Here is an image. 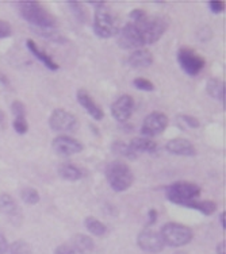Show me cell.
I'll use <instances>...</instances> for the list:
<instances>
[{
	"mask_svg": "<svg viewBox=\"0 0 226 254\" xmlns=\"http://www.w3.org/2000/svg\"><path fill=\"white\" fill-rule=\"evenodd\" d=\"M68 7L71 8L72 14H74V16L79 23H84L87 20V14H85V10H84L81 3H74V1H71V3H68Z\"/></svg>",
	"mask_w": 226,
	"mask_h": 254,
	"instance_id": "f1b7e54d",
	"label": "cell"
},
{
	"mask_svg": "<svg viewBox=\"0 0 226 254\" xmlns=\"http://www.w3.org/2000/svg\"><path fill=\"white\" fill-rule=\"evenodd\" d=\"M206 91L209 96L221 102L225 106V81L220 78H210L206 84Z\"/></svg>",
	"mask_w": 226,
	"mask_h": 254,
	"instance_id": "ffe728a7",
	"label": "cell"
},
{
	"mask_svg": "<svg viewBox=\"0 0 226 254\" xmlns=\"http://www.w3.org/2000/svg\"><path fill=\"white\" fill-rule=\"evenodd\" d=\"M35 34H38L40 37H42L44 39H48V41H52L54 44L64 45L68 42V39L65 38L64 35L61 34L60 31H57L56 29H34Z\"/></svg>",
	"mask_w": 226,
	"mask_h": 254,
	"instance_id": "484cf974",
	"label": "cell"
},
{
	"mask_svg": "<svg viewBox=\"0 0 226 254\" xmlns=\"http://www.w3.org/2000/svg\"><path fill=\"white\" fill-rule=\"evenodd\" d=\"M12 127H14L15 132H18L20 135H23V134L29 131V123H27L26 119H14Z\"/></svg>",
	"mask_w": 226,
	"mask_h": 254,
	"instance_id": "d6a6232c",
	"label": "cell"
},
{
	"mask_svg": "<svg viewBox=\"0 0 226 254\" xmlns=\"http://www.w3.org/2000/svg\"><path fill=\"white\" fill-rule=\"evenodd\" d=\"M0 212L7 216L15 225H16V220L22 218V211H20L19 205L15 201L14 197L7 192L0 193Z\"/></svg>",
	"mask_w": 226,
	"mask_h": 254,
	"instance_id": "2e32d148",
	"label": "cell"
},
{
	"mask_svg": "<svg viewBox=\"0 0 226 254\" xmlns=\"http://www.w3.org/2000/svg\"><path fill=\"white\" fill-rule=\"evenodd\" d=\"M54 254H84L77 248H75L72 244H63L56 248Z\"/></svg>",
	"mask_w": 226,
	"mask_h": 254,
	"instance_id": "1f68e13d",
	"label": "cell"
},
{
	"mask_svg": "<svg viewBox=\"0 0 226 254\" xmlns=\"http://www.w3.org/2000/svg\"><path fill=\"white\" fill-rule=\"evenodd\" d=\"M104 175L111 190L115 192H125L133 186L134 175L126 162L119 160L108 162L104 169Z\"/></svg>",
	"mask_w": 226,
	"mask_h": 254,
	"instance_id": "277c9868",
	"label": "cell"
},
{
	"mask_svg": "<svg viewBox=\"0 0 226 254\" xmlns=\"http://www.w3.org/2000/svg\"><path fill=\"white\" fill-rule=\"evenodd\" d=\"M209 8H210L213 14H221L225 10V3L224 1H210Z\"/></svg>",
	"mask_w": 226,
	"mask_h": 254,
	"instance_id": "d590c367",
	"label": "cell"
},
{
	"mask_svg": "<svg viewBox=\"0 0 226 254\" xmlns=\"http://www.w3.org/2000/svg\"><path fill=\"white\" fill-rule=\"evenodd\" d=\"M128 63L132 68H148V66H151L153 64V54L152 52H149L148 49H144V48L143 49L133 50V53L129 56Z\"/></svg>",
	"mask_w": 226,
	"mask_h": 254,
	"instance_id": "ac0fdd59",
	"label": "cell"
},
{
	"mask_svg": "<svg viewBox=\"0 0 226 254\" xmlns=\"http://www.w3.org/2000/svg\"><path fill=\"white\" fill-rule=\"evenodd\" d=\"M57 173L61 179L67 181H79L83 177L87 176V171L80 168V166L75 165L72 162H64L59 166Z\"/></svg>",
	"mask_w": 226,
	"mask_h": 254,
	"instance_id": "e0dca14e",
	"label": "cell"
},
{
	"mask_svg": "<svg viewBox=\"0 0 226 254\" xmlns=\"http://www.w3.org/2000/svg\"><path fill=\"white\" fill-rule=\"evenodd\" d=\"M10 254H33L31 246H30L26 241H15L14 244L10 245V249H8Z\"/></svg>",
	"mask_w": 226,
	"mask_h": 254,
	"instance_id": "83f0119b",
	"label": "cell"
},
{
	"mask_svg": "<svg viewBox=\"0 0 226 254\" xmlns=\"http://www.w3.org/2000/svg\"><path fill=\"white\" fill-rule=\"evenodd\" d=\"M20 199L23 200V203L29 205H34L37 203H40L41 200V196H40V192L34 188H23V190H20Z\"/></svg>",
	"mask_w": 226,
	"mask_h": 254,
	"instance_id": "4316f807",
	"label": "cell"
},
{
	"mask_svg": "<svg viewBox=\"0 0 226 254\" xmlns=\"http://www.w3.org/2000/svg\"><path fill=\"white\" fill-rule=\"evenodd\" d=\"M52 149L59 156L69 157L83 152L84 145L80 141H77L76 138L69 137V135H59L52 142Z\"/></svg>",
	"mask_w": 226,
	"mask_h": 254,
	"instance_id": "7c38bea8",
	"label": "cell"
},
{
	"mask_svg": "<svg viewBox=\"0 0 226 254\" xmlns=\"http://www.w3.org/2000/svg\"><path fill=\"white\" fill-rule=\"evenodd\" d=\"M5 126V114L0 110V128Z\"/></svg>",
	"mask_w": 226,
	"mask_h": 254,
	"instance_id": "60d3db41",
	"label": "cell"
},
{
	"mask_svg": "<svg viewBox=\"0 0 226 254\" xmlns=\"http://www.w3.org/2000/svg\"><path fill=\"white\" fill-rule=\"evenodd\" d=\"M133 85L138 89V91H147V92H152V91H154V84H153L152 81H149L148 78H134Z\"/></svg>",
	"mask_w": 226,
	"mask_h": 254,
	"instance_id": "f546056e",
	"label": "cell"
},
{
	"mask_svg": "<svg viewBox=\"0 0 226 254\" xmlns=\"http://www.w3.org/2000/svg\"><path fill=\"white\" fill-rule=\"evenodd\" d=\"M129 143H130V146L133 147L134 152L137 153L138 156H140L141 153H154L158 147L156 142L152 141L151 138L145 137L133 138Z\"/></svg>",
	"mask_w": 226,
	"mask_h": 254,
	"instance_id": "44dd1931",
	"label": "cell"
},
{
	"mask_svg": "<svg viewBox=\"0 0 226 254\" xmlns=\"http://www.w3.org/2000/svg\"><path fill=\"white\" fill-rule=\"evenodd\" d=\"M14 119H26V106L20 100H14L11 104Z\"/></svg>",
	"mask_w": 226,
	"mask_h": 254,
	"instance_id": "4dcf8cb0",
	"label": "cell"
},
{
	"mask_svg": "<svg viewBox=\"0 0 226 254\" xmlns=\"http://www.w3.org/2000/svg\"><path fill=\"white\" fill-rule=\"evenodd\" d=\"M95 7L93 12V33L99 38H111L118 33V22L114 18L106 3H91Z\"/></svg>",
	"mask_w": 226,
	"mask_h": 254,
	"instance_id": "3957f363",
	"label": "cell"
},
{
	"mask_svg": "<svg viewBox=\"0 0 226 254\" xmlns=\"http://www.w3.org/2000/svg\"><path fill=\"white\" fill-rule=\"evenodd\" d=\"M168 153H171L173 156L182 157H194L197 156V149L192 145L191 142L186 138H173L169 139L165 145Z\"/></svg>",
	"mask_w": 226,
	"mask_h": 254,
	"instance_id": "9a60e30c",
	"label": "cell"
},
{
	"mask_svg": "<svg viewBox=\"0 0 226 254\" xmlns=\"http://www.w3.org/2000/svg\"><path fill=\"white\" fill-rule=\"evenodd\" d=\"M134 99L130 95H122L111 104V115L119 123H126L134 113Z\"/></svg>",
	"mask_w": 226,
	"mask_h": 254,
	"instance_id": "4fadbf2b",
	"label": "cell"
},
{
	"mask_svg": "<svg viewBox=\"0 0 226 254\" xmlns=\"http://www.w3.org/2000/svg\"><path fill=\"white\" fill-rule=\"evenodd\" d=\"M111 152L121 157H125V158H129V160H136L138 157L133 147L130 146V143H125L122 141L113 142L111 143Z\"/></svg>",
	"mask_w": 226,
	"mask_h": 254,
	"instance_id": "d4e9b609",
	"label": "cell"
},
{
	"mask_svg": "<svg viewBox=\"0 0 226 254\" xmlns=\"http://www.w3.org/2000/svg\"><path fill=\"white\" fill-rule=\"evenodd\" d=\"M71 244L74 245L75 248H77L80 252H83L84 254L87 252H92L95 248V242L92 238L85 234H75L71 240Z\"/></svg>",
	"mask_w": 226,
	"mask_h": 254,
	"instance_id": "cb8c5ba5",
	"label": "cell"
},
{
	"mask_svg": "<svg viewBox=\"0 0 226 254\" xmlns=\"http://www.w3.org/2000/svg\"><path fill=\"white\" fill-rule=\"evenodd\" d=\"M168 126V117L160 111H153L148 114L141 126V134L145 138L157 137L164 132Z\"/></svg>",
	"mask_w": 226,
	"mask_h": 254,
	"instance_id": "ba28073f",
	"label": "cell"
},
{
	"mask_svg": "<svg viewBox=\"0 0 226 254\" xmlns=\"http://www.w3.org/2000/svg\"><path fill=\"white\" fill-rule=\"evenodd\" d=\"M225 215H226L225 211H224V212H222L221 215H220V222H221V227H222V229H224V230L226 229V227H225Z\"/></svg>",
	"mask_w": 226,
	"mask_h": 254,
	"instance_id": "b9f144b4",
	"label": "cell"
},
{
	"mask_svg": "<svg viewBox=\"0 0 226 254\" xmlns=\"http://www.w3.org/2000/svg\"><path fill=\"white\" fill-rule=\"evenodd\" d=\"M8 249H10L8 241L4 237V234L0 233V254H7L8 253Z\"/></svg>",
	"mask_w": 226,
	"mask_h": 254,
	"instance_id": "8d00e7d4",
	"label": "cell"
},
{
	"mask_svg": "<svg viewBox=\"0 0 226 254\" xmlns=\"http://www.w3.org/2000/svg\"><path fill=\"white\" fill-rule=\"evenodd\" d=\"M76 99L80 106L85 110V113L95 121H102L104 118L103 110L100 108L98 103L93 100V98L89 95L85 89H79L76 92Z\"/></svg>",
	"mask_w": 226,
	"mask_h": 254,
	"instance_id": "5bb4252c",
	"label": "cell"
},
{
	"mask_svg": "<svg viewBox=\"0 0 226 254\" xmlns=\"http://www.w3.org/2000/svg\"><path fill=\"white\" fill-rule=\"evenodd\" d=\"M176 59L183 72L191 77L202 72L206 65V60L199 56L195 50H192L191 48H180L176 54Z\"/></svg>",
	"mask_w": 226,
	"mask_h": 254,
	"instance_id": "52a82bcc",
	"label": "cell"
},
{
	"mask_svg": "<svg viewBox=\"0 0 226 254\" xmlns=\"http://www.w3.org/2000/svg\"><path fill=\"white\" fill-rule=\"evenodd\" d=\"M117 44H118L121 49L125 50H137L144 48L141 38H140V35L137 33V29L132 22H128L122 29L118 30Z\"/></svg>",
	"mask_w": 226,
	"mask_h": 254,
	"instance_id": "30bf717a",
	"label": "cell"
},
{
	"mask_svg": "<svg viewBox=\"0 0 226 254\" xmlns=\"http://www.w3.org/2000/svg\"><path fill=\"white\" fill-rule=\"evenodd\" d=\"M164 244L171 248H183L192 241L194 233L186 225L177 223V222H168L160 230Z\"/></svg>",
	"mask_w": 226,
	"mask_h": 254,
	"instance_id": "5b68a950",
	"label": "cell"
},
{
	"mask_svg": "<svg viewBox=\"0 0 226 254\" xmlns=\"http://www.w3.org/2000/svg\"><path fill=\"white\" fill-rule=\"evenodd\" d=\"M156 222H157V211L154 208H151L148 211V226L156 225Z\"/></svg>",
	"mask_w": 226,
	"mask_h": 254,
	"instance_id": "74e56055",
	"label": "cell"
},
{
	"mask_svg": "<svg viewBox=\"0 0 226 254\" xmlns=\"http://www.w3.org/2000/svg\"><path fill=\"white\" fill-rule=\"evenodd\" d=\"M8 85H10V81H8L7 76L3 73H0V87H8Z\"/></svg>",
	"mask_w": 226,
	"mask_h": 254,
	"instance_id": "ab89813d",
	"label": "cell"
},
{
	"mask_svg": "<svg viewBox=\"0 0 226 254\" xmlns=\"http://www.w3.org/2000/svg\"><path fill=\"white\" fill-rule=\"evenodd\" d=\"M84 226L95 237H103L107 233V226L104 225L102 220L96 219L93 216H87L84 220Z\"/></svg>",
	"mask_w": 226,
	"mask_h": 254,
	"instance_id": "603a6c76",
	"label": "cell"
},
{
	"mask_svg": "<svg viewBox=\"0 0 226 254\" xmlns=\"http://www.w3.org/2000/svg\"><path fill=\"white\" fill-rule=\"evenodd\" d=\"M179 119H180V121H183V122L186 123L187 126L191 127V128H198V127L201 126L199 121H198L195 117H192V115H180V117H179Z\"/></svg>",
	"mask_w": 226,
	"mask_h": 254,
	"instance_id": "e575fe53",
	"label": "cell"
},
{
	"mask_svg": "<svg viewBox=\"0 0 226 254\" xmlns=\"http://www.w3.org/2000/svg\"><path fill=\"white\" fill-rule=\"evenodd\" d=\"M144 46L158 42L168 29V19L161 15H145L137 22H132Z\"/></svg>",
	"mask_w": 226,
	"mask_h": 254,
	"instance_id": "7a4b0ae2",
	"label": "cell"
},
{
	"mask_svg": "<svg viewBox=\"0 0 226 254\" xmlns=\"http://www.w3.org/2000/svg\"><path fill=\"white\" fill-rule=\"evenodd\" d=\"M186 208H192V210H197L202 212L203 215H212L217 211V203L213 200H191L183 205Z\"/></svg>",
	"mask_w": 226,
	"mask_h": 254,
	"instance_id": "7402d4cb",
	"label": "cell"
},
{
	"mask_svg": "<svg viewBox=\"0 0 226 254\" xmlns=\"http://www.w3.org/2000/svg\"><path fill=\"white\" fill-rule=\"evenodd\" d=\"M49 127L53 131H74L77 126V118L64 108H56L49 117Z\"/></svg>",
	"mask_w": 226,
	"mask_h": 254,
	"instance_id": "9c48e42d",
	"label": "cell"
},
{
	"mask_svg": "<svg viewBox=\"0 0 226 254\" xmlns=\"http://www.w3.org/2000/svg\"><path fill=\"white\" fill-rule=\"evenodd\" d=\"M12 34V27L7 20L0 19V39L8 38Z\"/></svg>",
	"mask_w": 226,
	"mask_h": 254,
	"instance_id": "836d02e7",
	"label": "cell"
},
{
	"mask_svg": "<svg viewBox=\"0 0 226 254\" xmlns=\"http://www.w3.org/2000/svg\"><path fill=\"white\" fill-rule=\"evenodd\" d=\"M16 7L20 16L34 29H56L59 25V19L41 3L22 1Z\"/></svg>",
	"mask_w": 226,
	"mask_h": 254,
	"instance_id": "6da1fadb",
	"label": "cell"
},
{
	"mask_svg": "<svg viewBox=\"0 0 226 254\" xmlns=\"http://www.w3.org/2000/svg\"><path fill=\"white\" fill-rule=\"evenodd\" d=\"M137 245L140 249L148 253H160L165 248V244L162 241L161 235L157 231L145 227V229L138 234L137 237Z\"/></svg>",
	"mask_w": 226,
	"mask_h": 254,
	"instance_id": "8fae6325",
	"label": "cell"
},
{
	"mask_svg": "<svg viewBox=\"0 0 226 254\" xmlns=\"http://www.w3.org/2000/svg\"><path fill=\"white\" fill-rule=\"evenodd\" d=\"M26 46H27V49L33 53V56H34L35 59H38L41 61V63L44 64L45 66L48 69H50V70H57V69L60 68V65L56 61H54L52 57H50L49 54L46 53L45 50H42L38 46V45L35 44L33 39H27L26 41Z\"/></svg>",
	"mask_w": 226,
	"mask_h": 254,
	"instance_id": "d6986e66",
	"label": "cell"
},
{
	"mask_svg": "<svg viewBox=\"0 0 226 254\" xmlns=\"http://www.w3.org/2000/svg\"><path fill=\"white\" fill-rule=\"evenodd\" d=\"M226 252V242L221 241L220 244L217 245V254H225Z\"/></svg>",
	"mask_w": 226,
	"mask_h": 254,
	"instance_id": "f35d334b",
	"label": "cell"
},
{
	"mask_svg": "<svg viewBox=\"0 0 226 254\" xmlns=\"http://www.w3.org/2000/svg\"><path fill=\"white\" fill-rule=\"evenodd\" d=\"M201 187L191 181H176L165 188V196L173 204L184 205L191 200H195L201 195Z\"/></svg>",
	"mask_w": 226,
	"mask_h": 254,
	"instance_id": "8992f818",
	"label": "cell"
},
{
	"mask_svg": "<svg viewBox=\"0 0 226 254\" xmlns=\"http://www.w3.org/2000/svg\"><path fill=\"white\" fill-rule=\"evenodd\" d=\"M175 254H187V253H186V252H176Z\"/></svg>",
	"mask_w": 226,
	"mask_h": 254,
	"instance_id": "7bdbcfd3",
	"label": "cell"
}]
</instances>
